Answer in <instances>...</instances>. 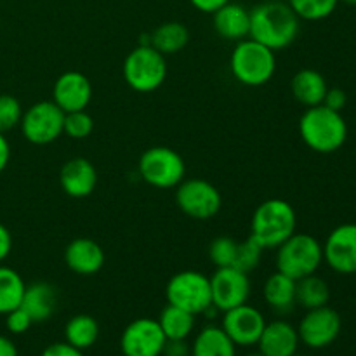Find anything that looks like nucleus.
Listing matches in <instances>:
<instances>
[{
    "label": "nucleus",
    "instance_id": "nucleus-1",
    "mask_svg": "<svg viewBox=\"0 0 356 356\" xmlns=\"http://www.w3.org/2000/svg\"><path fill=\"white\" fill-rule=\"evenodd\" d=\"M299 28L301 19L287 2L266 0L250 9L249 38L275 52L294 44Z\"/></svg>",
    "mask_w": 356,
    "mask_h": 356
},
{
    "label": "nucleus",
    "instance_id": "nucleus-2",
    "mask_svg": "<svg viewBox=\"0 0 356 356\" xmlns=\"http://www.w3.org/2000/svg\"><path fill=\"white\" fill-rule=\"evenodd\" d=\"M299 136L315 153L330 155L344 146L348 139V124L341 111L318 104L306 108L299 118Z\"/></svg>",
    "mask_w": 356,
    "mask_h": 356
},
{
    "label": "nucleus",
    "instance_id": "nucleus-3",
    "mask_svg": "<svg viewBox=\"0 0 356 356\" xmlns=\"http://www.w3.org/2000/svg\"><path fill=\"white\" fill-rule=\"evenodd\" d=\"M298 228L294 207L282 198H270L257 205L250 221V236L264 250L280 247Z\"/></svg>",
    "mask_w": 356,
    "mask_h": 356
},
{
    "label": "nucleus",
    "instance_id": "nucleus-4",
    "mask_svg": "<svg viewBox=\"0 0 356 356\" xmlns=\"http://www.w3.org/2000/svg\"><path fill=\"white\" fill-rule=\"evenodd\" d=\"M229 70L236 82L245 87H261L273 79L277 72L275 51L252 38L236 42L229 58Z\"/></svg>",
    "mask_w": 356,
    "mask_h": 356
},
{
    "label": "nucleus",
    "instance_id": "nucleus-5",
    "mask_svg": "<svg viewBox=\"0 0 356 356\" xmlns=\"http://www.w3.org/2000/svg\"><path fill=\"white\" fill-rule=\"evenodd\" d=\"M322 263V243L309 233L296 232L280 247H277V271L296 282L315 275Z\"/></svg>",
    "mask_w": 356,
    "mask_h": 356
},
{
    "label": "nucleus",
    "instance_id": "nucleus-6",
    "mask_svg": "<svg viewBox=\"0 0 356 356\" xmlns=\"http://www.w3.org/2000/svg\"><path fill=\"white\" fill-rule=\"evenodd\" d=\"M122 72L132 90L141 94L153 92L167 79L165 56L152 45H138L127 54Z\"/></svg>",
    "mask_w": 356,
    "mask_h": 356
},
{
    "label": "nucleus",
    "instance_id": "nucleus-7",
    "mask_svg": "<svg viewBox=\"0 0 356 356\" xmlns=\"http://www.w3.org/2000/svg\"><path fill=\"white\" fill-rule=\"evenodd\" d=\"M141 179L159 190L176 188L186 176V163L176 149L169 146H153L146 149L138 163Z\"/></svg>",
    "mask_w": 356,
    "mask_h": 356
},
{
    "label": "nucleus",
    "instance_id": "nucleus-8",
    "mask_svg": "<svg viewBox=\"0 0 356 356\" xmlns=\"http://www.w3.org/2000/svg\"><path fill=\"white\" fill-rule=\"evenodd\" d=\"M165 298L169 305L177 306L191 315H204L212 308L211 280L200 271H179L167 282Z\"/></svg>",
    "mask_w": 356,
    "mask_h": 356
},
{
    "label": "nucleus",
    "instance_id": "nucleus-9",
    "mask_svg": "<svg viewBox=\"0 0 356 356\" xmlns=\"http://www.w3.org/2000/svg\"><path fill=\"white\" fill-rule=\"evenodd\" d=\"M176 204L183 214L197 221H209L222 207L218 188L200 177L183 179L176 186Z\"/></svg>",
    "mask_w": 356,
    "mask_h": 356
},
{
    "label": "nucleus",
    "instance_id": "nucleus-10",
    "mask_svg": "<svg viewBox=\"0 0 356 356\" xmlns=\"http://www.w3.org/2000/svg\"><path fill=\"white\" fill-rule=\"evenodd\" d=\"M65 111L54 101H38L23 111L21 132L31 145H51L63 136Z\"/></svg>",
    "mask_w": 356,
    "mask_h": 356
},
{
    "label": "nucleus",
    "instance_id": "nucleus-11",
    "mask_svg": "<svg viewBox=\"0 0 356 356\" xmlns=\"http://www.w3.org/2000/svg\"><path fill=\"white\" fill-rule=\"evenodd\" d=\"M299 341L312 350H323L334 344L343 329L341 315L329 305L322 308L306 309L299 325L296 327Z\"/></svg>",
    "mask_w": 356,
    "mask_h": 356
},
{
    "label": "nucleus",
    "instance_id": "nucleus-12",
    "mask_svg": "<svg viewBox=\"0 0 356 356\" xmlns=\"http://www.w3.org/2000/svg\"><path fill=\"white\" fill-rule=\"evenodd\" d=\"M211 280V294L212 306L218 312H228V309L242 306L250 298V278L249 273L240 271L236 268H216Z\"/></svg>",
    "mask_w": 356,
    "mask_h": 356
},
{
    "label": "nucleus",
    "instance_id": "nucleus-13",
    "mask_svg": "<svg viewBox=\"0 0 356 356\" xmlns=\"http://www.w3.org/2000/svg\"><path fill=\"white\" fill-rule=\"evenodd\" d=\"M167 337L153 318H136L124 329L120 350L124 356H162Z\"/></svg>",
    "mask_w": 356,
    "mask_h": 356
},
{
    "label": "nucleus",
    "instance_id": "nucleus-14",
    "mask_svg": "<svg viewBox=\"0 0 356 356\" xmlns=\"http://www.w3.org/2000/svg\"><path fill=\"white\" fill-rule=\"evenodd\" d=\"M264 327V315L249 302L222 313L221 329L235 343V346H256Z\"/></svg>",
    "mask_w": 356,
    "mask_h": 356
},
{
    "label": "nucleus",
    "instance_id": "nucleus-15",
    "mask_svg": "<svg viewBox=\"0 0 356 356\" xmlns=\"http://www.w3.org/2000/svg\"><path fill=\"white\" fill-rule=\"evenodd\" d=\"M323 247V263L339 275L356 273V225L346 222L334 228Z\"/></svg>",
    "mask_w": 356,
    "mask_h": 356
},
{
    "label": "nucleus",
    "instance_id": "nucleus-16",
    "mask_svg": "<svg viewBox=\"0 0 356 356\" xmlns=\"http://www.w3.org/2000/svg\"><path fill=\"white\" fill-rule=\"evenodd\" d=\"M90 99H92V83L80 72L63 73L52 87V101L65 113L86 110Z\"/></svg>",
    "mask_w": 356,
    "mask_h": 356
},
{
    "label": "nucleus",
    "instance_id": "nucleus-17",
    "mask_svg": "<svg viewBox=\"0 0 356 356\" xmlns=\"http://www.w3.org/2000/svg\"><path fill=\"white\" fill-rule=\"evenodd\" d=\"M59 186L72 198L89 197L97 186L96 167L83 156H75V159L68 160L59 170Z\"/></svg>",
    "mask_w": 356,
    "mask_h": 356
},
{
    "label": "nucleus",
    "instance_id": "nucleus-18",
    "mask_svg": "<svg viewBox=\"0 0 356 356\" xmlns=\"http://www.w3.org/2000/svg\"><path fill=\"white\" fill-rule=\"evenodd\" d=\"M104 250L96 240L75 238L66 245L65 263L70 271L80 277H92L104 266Z\"/></svg>",
    "mask_w": 356,
    "mask_h": 356
},
{
    "label": "nucleus",
    "instance_id": "nucleus-19",
    "mask_svg": "<svg viewBox=\"0 0 356 356\" xmlns=\"http://www.w3.org/2000/svg\"><path fill=\"white\" fill-rule=\"evenodd\" d=\"M299 344L298 329L287 320L278 318L266 322L256 346L264 356H292L298 353Z\"/></svg>",
    "mask_w": 356,
    "mask_h": 356
},
{
    "label": "nucleus",
    "instance_id": "nucleus-20",
    "mask_svg": "<svg viewBox=\"0 0 356 356\" xmlns=\"http://www.w3.org/2000/svg\"><path fill=\"white\" fill-rule=\"evenodd\" d=\"M212 24L219 37L236 44L243 38H249L250 10H247L242 3L228 2L212 14Z\"/></svg>",
    "mask_w": 356,
    "mask_h": 356
},
{
    "label": "nucleus",
    "instance_id": "nucleus-21",
    "mask_svg": "<svg viewBox=\"0 0 356 356\" xmlns=\"http://www.w3.org/2000/svg\"><path fill=\"white\" fill-rule=\"evenodd\" d=\"M21 308L30 315L33 323L47 322L58 308V289L47 282H33L26 285Z\"/></svg>",
    "mask_w": 356,
    "mask_h": 356
},
{
    "label": "nucleus",
    "instance_id": "nucleus-22",
    "mask_svg": "<svg viewBox=\"0 0 356 356\" xmlns=\"http://www.w3.org/2000/svg\"><path fill=\"white\" fill-rule=\"evenodd\" d=\"M263 298L271 312L280 316L289 315L298 306V302H296V280L280 273V271H275L264 282Z\"/></svg>",
    "mask_w": 356,
    "mask_h": 356
},
{
    "label": "nucleus",
    "instance_id": "nucleus-23",
    "mask_svg": "<svg viewBox=\"0 0 356 356\" xmlns=\"http://www.w3.org/2000/svg\"><path fill=\"white\" fill-rule=\"evenodd\" d=\"M291 90L298 103H301L306 108H313L323 103L329 86H327V80L322 73L312 68H305L299 70L292 76Z\"/></svg>",
    "mask_w": 356,
    "mask_h": 356
},
{
    "label": "nucleus",
    "instance_id": "nucleus-24",
    "mask_svg": "<svg viewBox=\"0 0 356 356\" xmlns=\"http://www.w3.org/2000/svg\"><path fill=\"white\" fill-rule=\"evenodd\" d=\"M190 356H236V346L219 325H207L197 334Z\"/></svg>",
    "mask_w": 356,
    "mask_h": 356
},
{
    "label": "nucleus",
    "instance_id": "nucleus-25",
    "mask_svg": "<svg viewBox=\"0 0 356 356\" xmlns=\"http://www.w3.org/2000/svg\"><path fill=\"white\" fill-rule=\"evenodd\" d=\"M152 35V47L160 54L170 56L183 51L190 42V30L179 21H169L156 28Z\"/></svg>",
    "mask_w": 356,
    "mask_h": 356
},
{
    "label": "nucleus",
    "instance_id": "nucleus-26",
    "mask_svg": "<svg viewBox=\"0 0 356 356\" xmlns=\"http://www.w3.org/2000/svg\"><path fill=\"white\" fill-rule=\"evenodd\" d=\"M159 325L163 336L169 341H184L190 337L195 329V315L177 308V306L167 305L159 315Z\"/></svg>",
    "mask_w": 356,
    "mask_h": 356
},
{
    "label": "nucleus",
    "instance_id": "nucleus-27",
    "mask_svg": "<svg viewBox=\"0 0 356 356\" xmlns=\"http://www.w3.org/2000/svg\"><path fill=\"white\" fill-rule=\"evenodd\" d=\"M99 339V323L90 315H75L66 322L65 341L76 350H89Z\"/></svg>",
    "mask_w": 356,
    "mask_h": 356
},
{
    "label": "nucleus",
    "instance_id": "nucleus-28",
    "mask_svg": "<svg viewBox=\"0 0 356 356\" xmlns=\"http://www.w3.org/2000/svg\"><path fill=\"white\" fill-rule=\"evenodd\" d=\"M330 301V287L318 275H309L296 282V302L305 309L327 306Z\"/></svg>",
    "mask_w": 356,
    "mask_h": 356
},
{
    "label": "nucleus",
    "instance_id": "nucleus-29",
    "mask_svg": "<svg viewBox=\"0 0 356 356\" xmlns=\"http://www.w3.org/2000/svg\"><path fill=\"white\" fill-rule=\"evenodd\" d=\"M24 289L26 284L23 277L13 268L0 264V315H7L13 309L19 308Z\"/></svg>",
    "mask_w": 356,
    "mask_h": 356
},
{
    "label": "nucleus",
    "instance_id": "nucleus-30",
    "mask_svg": "<svg viewBox=\"0 0 356 356\" xmlns=\"http://www.w3.org/2000/svg\"><path fill=\"white\" fill-rule=\"evenodd\" d=\"M299 19L322 21L336 10L339 0H287Z\"/></svg>",
    "mask_w": 356,
    "mask_h": 356
},
{
    "label": "nucleus",
    "instance_id": "nucleus-31",
    "mask_svg": "<svg viewBox=\"0 0 356 356\" xmlns=\"http://www.w3.org/2000/svg\"><path fill=\"white\" fill-rule=\"evenodd\" d=\"M236 249H238V240H233L229 236H218L209 245V259L216 268L235 266Z\"/></svg>",
    "mask_w": 356,
    "mask_h": 356
},
{
    "label": "nucleus",
    "instance_id": "nucleus-32",
    "mask_svg": "<svg viewBox=\"0 0 356 356\" xmlns=\"http://www.w3.org/2000/svg\"><path fill=\"white\" fill-rule=\"evenodd\" d=\"M264 249L252 238L249 236L243 242H238V249H236V259L235 266L236 270L245 271V273H250L252 270H256L261 263V257H263Z\"/></svg>",
    "mask_w": 356,
    "mask_h": 356
},
{
    "label": "nucleus",
    "instance_id": "nucleus-33",
    "mask_svg": "<svg viewBox=\"0 0 356 356\" xmlns=\"http://www.w3.org/2000/svg\"><path fill=\"white\" fill-rule=\"evenodd\" d=\"M94 131V118L82 111H72L65 113V125H63V134H66L72 139H86L92 134Z\"/></svg>",
    "mask_w": 356,
    "mask_h": 356
},
{
    "label": "nucleus",
    "instance_id": "nucleus-34",
    "mask_svg": "<svg viewBox=\"0 0 356 356\" xmlns=\"http://www.w3.org/2000/svg\"><path fill=\"white\" fill-rule=\"evenodd\" d=\"M23 118V106L19 101L10 94H0V132L13 131L21 124Z\"/></svg>",
    "mask_w": 356,
    "mask_h": 356
},
{
    "label": "nucleus",
    "instance_id": "nucleus-35",
    "mask_svg": "<svg viewBox=\"0 0 356 356\" xmlns=\"http://www.w3.org/2000/svg\"><path fill=\"white\" fill-rule=\"evenodd\" d=\"M6 316V327L7 330H9L10 334H16V336H19V334H24L30 330V327L33 325V320L30 318V315H28L26 312H24L23 308H16L13 309V312H9Z\"/></svg>",
    "mask_w": 356,
    "mask_h": 356
},
{
    "label": "nucleus",
    "instance_id": "nucleus-36",
    "mask_svg": "<svg viewBox=\"0 0 356 356\" xmlns=\"http://www.w3.org/2000/svg\"><path fill=\"white\" fill-rule=\"evenodd\" d=\"M346 103H348L346 92H344L343 89H339V87H332V89L327 90L322 104L334 111H343L344 106H346Z\"/></svg>",
    "mask_w": 356,
    "mask_h": 356
},
{
    "label": "nucleus",
    "instance_id": "nucleus-37",
    "mask_svg": "<svg viewBox=\"0 0 356 356\" xmlns=\"http://www.w3.org/2000/svg\"><path fill=\"white\" fill-rule=\"evenodd\" d=\"M40 356H86L82 350H76L72 344L65 343H54L49 344L44 351H42Z\"/></svg>",
    "mask_w": 356,
    "mask_h": 356
},
{
    "label": "nucleus",
    "instance_id": "nucleus-38",
    "mask_svg": "<svg viewBox=\"0 0 356 356\" xmlns=\"http://www.w3.org/2000/svg\"><path fill=\"white\" fill-rule=\"evenodd\" d=\"M191 348L188 346L186 339L184 341H169L167 339L163 346V356H190Z\"/></svg>",
    "mask_w": 356,
    "mask_h": 356
},
{
    "label": "nucleus",
    "instance_id": "nucleus-39",
    "mask_svg": "<svg viewBox=\"0 0 356 356\" xmlns=\"http://www.w3.org/2000/svg\"><path fill=\"white\" fill-rule=\"evenodd\" d=\"M13 250V235L9 229L0 222V263L7 259V256Z\"/></svg>",
    "mask_w": 356,
    "mask_h": 356
},
{
    "label": "nucleus",
    "instance_id": "nucleus-40",
    "mask_svg": "<svg viewBox=\"0 0 356 356\" xmlns=\"http://www.w3.org/2000/svg\"><path fill=\"white\" fill-rule=\"evenodd\" d=\"M191 6L195 9H198L200 13H207V14H214L216 10L221 9L225 3H228L229 0H190Z\"/></svg>",
    "mask_w": 356,
    "mask_h": 356
},
{
    "label": "nucleus",
    "instance_id": "nucleus-41",
    "mask_svg": "<svg viewBox=\"0 0 356 356\" xmlns=\"http://www.w3.org/2000/svg\"><path fill=\"white\" fill-rule=\"evenodd\" d=\"M9 160H10V145L9 141H7L6 136L0 132V172L6 169Z\"/></svg>",
    "mask_w": 356,
    "mask_h": 356
},
{
    "label": "nucleus",
    "instance_id": "nucleus-42",
    "mask_svg": "<svg viewBox=\"0 0 356 356\" xmlns=\"http://www.w3.org/2000/svg\"><path fill=\"white\" fill-rule=\"evenodd\" d=\"M0 356H17L16 344L6 336H0Z\"/></svg>",
    "mask_w": 356,
    "mask_h": 356
},
{
    "label": "nucleus",
    "instance_id": "nucleus-43",
    "mask_svg": "<svg viewBox=\"0 0 356 356\" xmlns=\"http://www.w3.org/2000/svg\"><path fill=\"white\" fill-rule=\"evenodd\" d=\"M339 2L348 3V6H356V0H339Z\"/></svg>",
    "mask_w": 356,
    "mask_h": 356
},
{
    "label": "nucleus",
    "instance_id": "nucleus-44",
    "mask_svg": "<svg viewBox=\"0 0 356 356\" xmlns=\"http://www.w3.org/2000/svg\"><path fill=\"white\" fill-rule=\"evenodd\" d=\"M245 356H264V355L261 353V351H254V353H249V355H245Z\"/></svg>",
    "mask_w": 356,
    "mask_h": 356
},
{
    "label": "nucleus",
    "instance_id": "nucleus-45",
    "mask_svg": "<svg viewBox=\"0 0 356 356\" xmlns=\"http://www.w3.org/2000/svg\"><path fill=\"white\" fill-rule=\"evenodd\" d=\"M292 356H306V355H299V353H296V355H292Z\"/></svg>",
    "mask_w": 356,
    "mask_h": 356
}]
</instances>
